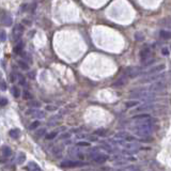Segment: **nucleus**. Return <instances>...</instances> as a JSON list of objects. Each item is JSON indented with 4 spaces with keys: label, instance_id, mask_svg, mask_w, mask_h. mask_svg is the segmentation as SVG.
<instances>
[{
    "label": "nucleus",
    "instance_id": "1",
    "mask_svg": "<svg viewBox=\"0 0 171 171\" xmlns=\"http://www.w3.org/2000/svg\"><path fill=\"white\" fill-rule=\"evenodd\" d=\"M156 122H157L156 119L148 118V119H146V121L143 120L142 123L134 126L133 130L137 136H140V137H148V136H150L152 133H154L156 130V128H157V126L154 125Z\"/></svg>",
    "mask_w": 171,
    "mask_h": 171
},
{
    "label": "nucleus",
    "instance_id": "2",
    "mask_svg": "<svg viewBox=\"0 0 171 171\" xmlns=\"http://www.w3.org/2000/svg\"><path fill=\"white\" fill-rule=\"evenodd\" d=\"M167 88V82L164 81L163 79L161 80H157V81H154V84H151V87L149 88V91L153 92V93H156V94H158V93H161V91H165Z\"/></svg>",
    "mask_w": 171,
    "mask_h": 171
},
{
    "label": "nucleus",
    "instance_id": "3",
    "mask_svg": "<svg viewBox=\"0 0 171 171\" xmlns=\"http://www.w3.org/2000/svg\"><path fill=\"white\" fill-rule=\"evenodd\" d=\"M167 73H163V74H159V75H149L148 77L146 78H142V79L139 80V84H148V82H153V81H157V80H161V79H165V77L167 76Z\"/></svg>",
    "mask_w": 171,
    "mask_h": 171
},
{
    "label": "nucleus",
    "instance_id": "4",
    "mask_svg": "<svg viewBox=\"0 0 171 171\" xmlns=\"http://www.w3.org/2000/svg\"><path fill=\"white\" fill-rule=\"evenodd\" d=\"M157 107L156 104H151V103H146V104H142L141 106L137 107L133 113H147V111H150V110H153Z\"/></svg>",
    "mask_w": 171,
    "mask_h": 171
},
{
    "label": "nucleus",
    "instance_id": "5",
    "mask_svg": "<svg viewBox=\"0 0 171 171\" xmlns=\"http://www.w3.org/2000/svg\"><path fill=\"white\" fill-rule=\"evenodd\" d=\"M165 67H166L165 64H158V65H155V67L149 69L148 71H142L141 75H146V76L154 75V74H156V73H158V72H161L163 70H165Z\"/></svg>",
    "mask_w": 171,
    "mask_h": 171
},
{
    "label": "nucleus",
    "instance_id": "6",
    "mask_svg": "<svg viewBox=\"0 0 171 171\" xmlns=\"http://www.w3.org/2000/svg\"><path fill=\"white\" fill-rule=\"evenodd\" d=\"M1 24H2L3 26H7V27H10L13 24L12 16H11L9 13H5L4 11L1 12Z\"/></svg>",
    "mask_w": 171,
    "mask_h": 171
},
{
    "label": "nucleus",
    "instance_id": "7",
    "mask_svg": "<svg viewBox=\"0 0 171 171\" xmlns=\"http://www.w3.org/2000/svg\"><path fill=\"white\" fill-rule=\"evenodd\" d=\"M108 159V156L105 153H95L92 155V161L97 164H104Z\"/></svg>",
    "mask_w": 171,
    "mask_h": 171
},
{
    "label": "nucleus",
    "instance_id": "8",
    "mask_svg": "<svg viewBox=\"0 0 171 171\" xmlns=\"http://www.w3.org/2000/svg\"><path fill=\"white\" fill-rule=\"evenodd\" d=\"M24 27L21 25H16L15 27H14V29H13V36H14V38H15L16 41H18L19 38H21V36L24 34Z\"/></svg>",
    "mask_w": 171,
    "mask_h": 171
},
{
    "label": "nucleus",
    "instance_id": "9",
    "mask_svg": "<svg viewBox=\"0 0 171 171\" xmlns=\"http://www.w3.org/2000/svg\"><path fill=\"white\" fill-rule=\"evenodd\" d=\"M128 82V79H127V76H122L120 78H118L113 84H111V87L113 88H122L124 87L126 84Z\"/></svg>",
    "mask_w": 171,
    "mask_h": 171
},
{
    "label": "nucleus",
    "instance_id": "10",
    "mask_svg": "<svg viewBox=\"0 0 171 171\" xmlns=\"http://www.w3.org/2000/svg\"><path fill=\"white\" fill-rule=\"evenodd\" d=\"M115 138H120V139H124V140H126V141H135L136 140V138L134 137V136H132V135H130L128 133H126V132H120V133H118V134H115Z\"/></svg>",
    "mask_w": 171,
    "mask_h": 171
},
{
    "label": "nucleus",
    "instance_id": "11",
    "mask_svg": "<svg viewBox=\"0 0 171 171\" xmlns=\"http://www.w3.org/2000/svg\"><path fill=\"white\" fill-rule=\"evenodd\" d=\"M151 55H152V51H151V49L149 48V47H146V48L141 49V51H140V60L142 62L148 61L149 59H150Z\"/></svg>",
    "mask_w": 171,
    "mask_h": 171
},
{
    "label": "nucleus",
    "instance_id": "12",
    "mask_svg": "<svg viewBox=\"0 0 171 171\" xmlns=\"http://www.w3.org/2000/svg\"><path fill=\"white\" fill-rule=\"evenodd\" d=\"M84 164L82 161H62L61 164V167H80V166H84Z\"/></svg>",
    "mask_w": 171,
    "mask_h": 171
},
{
    "label": "nucleus",
    "instance_id": "13",
    "mask_svg": "<svg viewBox=\"0 0 171 171\" xmlns=\"http://www.w3.org/2000/svg\"><path fill=\"white\" fill-rule=\"evenodd\" d=\"M27 115H31L32 118H44L45 117V113L44 111H41V110H36L33 109H29L27 110Z\"/></svg>",
    "mask_w": 171,
    "mask_h": 171
},
{
    "label": "nucleus",
    "instance_id": "14",
    "mask_svg": "<svg viewBox=\"0 0 171 171\" xmlns=\"http://www.w3.org/2000/svg\"><path fill=\"white\" fill-rule=\"evenodd\" d=\"M9 135L13 139H18V138L21 137V130L19 128H13V130H11L9 132Z\"/></svg>",
    "mask_w": 171,
    "mask_h": 171
},
{
    "label": "nucleus",
    "instance_id": "15",
    "mask_svg": "<svg viewBox=\"0 0 171 171\" xmlns=\"http://www.w3.org/2000/svg\"><path fill=\"white\" fill-rule=\"evenodd\" d=\"M1 153H2V156L3 157H10L11 155H12V150H11L10 147L8 146H3L2 149H1Z\"/></svg>",
    "mask_w": 171,
    "mask_h": 171
},
{
    "label": "nucleus",
    "instance_id": "16",
    "mask_svg": "<svg viewBox=\"0 0 171 171\" xmlns=\"http://www.w3.org/2000/svg\"><path fill=\"white\" fill-rule=\"evenodd\" d=\"M23 49H24V42L23 41H18L16 46L14 47V53L15 54H21L23 53Z\"/></svg>",
    "mask_w": 171,
    "mask_h": 171
},
{
    "label": "nucleus",
    "instance_id": "17",
    "mask_svg": "<svg viewBox=\"0 0 171 171\" xmlns=\"http://www.w3.org/2000/svg\"><path fill=\"white\" fill-rule=\"evenodd\" d=\"M159 25L167 27V28H171V17H165L161 21H159Z\"/></svg>",
    "mask_w": 171,
    "mask_h": 171
},
{
    "label": "nucleus",
    "instance_id": "18",
    "mask_svg": "<svg viewBox=\"0 0 171 171\" xmlns=\"http://www.w3.org/2000/svg\"><path fill=\"white\" fill-rule=\"evenodd\" d=\"M148 118H151V115L149 113H138L133 117V120H146Z\"/></svg>",
    "mask_w": 171,
    "mask_h": 171
},
{
    "label": "nucleus",
    "instance_id": "19",
    "mask_svg": "<svg viewBox=\"0 0 171 171\" xmlns=\"http://www.w3.org/2000/svg\"><path fill=\"white\" fill-rule=\"evenodd\" d=\"M159 36H161V38H165V40H170V38H171V31L161 30V31H159Z\"/></svg>",
    "mask_w": 171,
    "mask_h": 171
},
{
    "label": "nucleus",
    "instance_id": "20",
    "mask_svg": "<svg viewBox=\"0 0 171 171\" xmlns=\"http://www.w3.org/2000/svg\"><path fill=\"white\" fill-rule=\"evenodd\" d=\"M26 161V154L23 153V152H21V153H18L17 157H16V163L18 164V165H21V164H24Z\"/></svg>",
    "mask_w": 171,
    "mask_h": 171
},
{
    "label": "nucleus",
    "instance_id": "21",
    "mask_svg": "<svg viewBox=\"0 0 171 171\" xmlns=\"http://www.w3.org/2000/svg\"><path fill=\"white\" fill-rule=\"evenodd\" d=\"M28 169L33 171H41V167L38 166L36 163H34V161H30V163L28 164Z\"/></svg>",
    "mask_w": 171,
    "mask_h": 171
},
{
    "label": "nucleus",
    "instance_id": "22",
    "mask_svg": "<svg viewBox=\"0 0 171 171\" xmlns=\"http://www.w3.org/2000/svg\"><path fill=\"white\" fill-rule=\"evenodd\" d=\"M17 64L18 67H21V70H25V71H28L29 70V64L27 63V61H24V60H18L17 61Z\"/></svg>",
    "mask_w": 171,
    "mask_h": 171
},
{
    "label": "nucleus",
    "instance_id": "23",
    "mask_svg": "<svg viewBox=\"0 0 171 171\" xmlns=\"http://www.w3.org/2000/svg\"><path fill=\"white\" fill-rule=\"evenodd\" d=\"M138 104H140V102L137 100H130V101H127L125 103V106L127 108H132V107H136Z\"/></svg>",
    "mask_w": 171,
    "mask_h": 171
},
{
    "label": "nucleus",
    "instance_id": "24",
    "mask_svg": "<svg viewBox=\"0 0 171 171\" xmlns=\"http://www.w3.org/2000/svg\"><path fill=\"white\" fill-rule=\"evenodd\" d=\"M62 151H63V146H56L53 148V153H54V155L60 156Z\"/></svg>",
    "mask_w": 171,
    "mask_h": 171
},
{
    "label": "nucleus",
    "instance_id": "25",
    "mask_svg": "<svg viewBox=\"0 0 171 171\" xmlns=\"http://www.w3.org/2000/svg\"><path fill=\"white\" fill-rule=\"evenodd\" d=\"M46 134V128H38V130H36L34 135L38 138H42V136H44Z\"/></svg>",
    "mask_w": 171,
    "mask_h": 171
},
{
    "label": "nucleus",
    "instance_id": "26",
    "mask_svg": "<svg viewBox=\"0 0 171 171\" xmlns=\"http://www.w3.org/2000/svg\"><path fill=\"white\" fill-rule=\"evenodd\" d=\"M11 92H12V95L14 97H19V95H21V91H19V89H18L17 87H12L11 88Z\"/></svg>",
    "mask_w": 171,
    "mask_h": 171
},
{
    "label": "nucleus",
    "instance_id": "27",
    "mask_svg": "<svg viewBox=\"0 0 171 171\" xmlns=\"http://www.w3.org/2000/svg\"><path fill=\"white\" fill-rule=\"evenodd\" d=\"M28 106L31 108H38L41 106V103L38 102V101H31V102L28 103Z\"/></svg>",
    "mask_w": 171,
    "mask_h": 171
},
{
    "label": "nucleus",
    "instance_id": "28",
    "mask_svg": "<svg viewBox=\"0 0 171 171\" xmlns=\"http://www.w3.org/2000/svg\"><path fill=\"white\" fill-rule=\"evenodd\" d=\"M17 81L21 86H25L26 84V78L21 74H17Z\"/></svg>",
    "mask_w": 171,
    "mask_h": 171
},
{
    "label": "nucleus",
    "instance_id": "29",
    "mask_svg": "<svg viewBox=\"0 0 171 171\" xmlns=\"http://www.w3.org/2000/svg\"><path fill=\"white\" fill-rule=\"evenodd\" d=\"M23 97L25 98V100H31V98H33V95L31 94L29 91L25 90V91H24V93H23Z\"/></svg>",
    "mask_w": 171,
    "mask_h": 171
},
{
    "label": "nucleus",
    "instance_id": "30",
    "mask_svg": "<svg viewBox=\"0 0 171 171\" xmlns=\"http://www.w3.org/2000/svg\"><path fill=\"white\" fill-rule=\"evenodd\" d=\"M57 135H58L57 132H51V133H49V134L46 135V139H47V140H53L54 138L57 137Z\"/></svg>",
    "mask_w": 171,
    "mask_h": 171
},
{
    "label": "nucleus",
    "instance_id": "31",
    "mask_svg": "<svg viewBox=\"0 0 171 171\" xmlns=\"http://www.w3.org/2000/svg\"><path fill=\"white\" fill-rule=\"evenodd\" d=\"M40 124H41V123H40V121H34V122L30 125V127H29V128H30L31 130H36V128H38V126H40Z\"/></svg>",
    "mask_w": 171,
    "mask_h": 171
},
{
    "label": "nucleus",
    "instance_id": "32",
    "mask_svg": "<svg viewBox=\"0 0 171 171\" xmlns=\"http://www.w3.org/2000/svg\"><path fill=\"white\" fill-rule=\"evenodd\" d=\"M95 135H98V136H104L105 134H106V130H104V128H100V130H97L94 132Z\"/></svg>",
    "mask_w": 171,
    "mask_h": 171
},
{
    "label": "nucleus",
    "instance_id": "33",
    "mask_svg": "<svg viewBox=\"0 0 171 171\" xmlns=\"http://www.w3.org/2000/svg\"><path fill=\"white\" fill-rule=\"evenodd\" d=\"M21 56H23V58L25 59V60H27V62H32L31 61V57L29 56L26 51H23V53H21Z\"/></svg>",
    "mask_w": 171,
    "mask_h": 171
},
{
    "label": "nucleus",
    "instance_id": "34",
    "mask_svg": "<svg viewBox=\"0 0 171 171\" xmlns=\"http://www.w3.org/2000/svg\"><path fill=\"white\" fill-rule=\"evenodd\" d=\"M77 147H90V143L87 141H81V142H77L76 143Z\"/></svg>",
    "mask_w": 171,
    "mask_h": 171
},
{
    "label": "nucleus",
    "instance_id": "35",
    "mask_svg": "<svg viewBox=\"0 0 171 171\" xmlns=\"http://www.w3.org/2000/svg\"><path fill=\"white\" fill-rule=\"evenodd\" d=\"M8 103H9V101H8V98H5V97H1V100H0V105L1 106H5V105H8Z\"/></svg>",
    "mask_w": 171,
    "mask_h": 171
},
{
    "label": "nucleus",
    "instance_id": "36",
    "mask_svg": "<svg viewBox=\"0 0 171 171\" xmlns=\"http://www.w3.org/2000/svg\"><path fill=\"white\" fill-rule=\"evenodd\" d=\"M135 38L137 41H142L143 38H144V36H142L141 33H136L135 34Z\"/></svg>",
    "mask_w": 171,
    "mask_h": 171
},
{
    "label": "nucleus",
    "instance_id": "37",
    "mask_svg": "<svg viewBox=\"0 0 171 171\" xmlns=\"http://www.w3.org/2000/svg\"><path fill=\"white\" fill-rule=\"evenodd\" d=\"M154 62H155V59H149L147 62H143V64H144V67H148V65L154 63Z\"/></svg>",
    "mask_w": 171,
    "mask_h": 171
},
{
    "label": "nucleus",
    "instance_id": "38",
    "mask_svg": "<svg viewBox=\"0 0 171 171\" xmlns=\"http://www.w3.org/2000/svg\"><path fill=\"white\" fill-rule=\"evenodd\" d=\"M5 38H7V33H5L3 30H1V36H0V40H1V42H4Z\"/></svg>",
    "mask_w": 171,
    "mask_h": 171
},
{
    "label": "nucleus",
    "instance_id": "39",
    "mask_svg": "<svg viewBox=\"0 0 171 171\" xmlns=\"http://www.w3.org/2000/svg\"><path fill=\"white\" fill-rule=\"evenodd\" d=\"M70 136H71L70 133H64L63 135L60 136V139H67V138H70Z\"/></svg>",
    "mask_w": 171,
    "mask_h": 171
},
{
    "label": "nucleus",
    "instance_id": "40",
    "mask_svg": "<svg viewBox=\"0 0 171 171\" xmlns=\"http://www.w3.org/2000/svg\"><path fill=\"white\" fill-rule=\"evenodd\" d=\"M1 90H2V91L7 90V84H5V81L2 79H1Z\"/></svg>",
    "mask_w": 171,
    "mask_h": 171
},
{
    "label": "nucleus",
    "instance_id": "41",
    "mask_svg": "<svg viewBox=\"0 0 171 171\" xmlns=\"http://www.w3.org/2000/svg\"><path fill=\"white\" fill-rule=\"evenodd\" d=\"M125 170H138V168L136 166H130V167H126Z\"/></svg>",
    "mask_w": 171,
    "mask_h": 171
},
{
    "label": "nucleus",
    "instance_id": "42",
    "mask_svg": "<svg viewBox=\"0 0 171 171\" xmlns=\"http://www.w3.org/2000/svg\"><path fill=\"white\" fill-rule=\"evenodd\" d=\"M46 109L47 110H56L57 108L54 107V106H46Z\"/></svg>",
    "mask_w": 171,
    "mask_h": 171
},
{
    "label": "nucleus",
    "instance_id": "43",
    "mask_svg": "<svg viewBox=\"0 0 171 171\" xmlns=\"http://www.w3.org/2000/svg\"><path fill=\"white\" fill-rule=\"evenodd\" d=\"M163 54L165 55V56H167V55H168V49H167V48H163Z\"/></svg>",
    "mask_w": 171,
    "mask_h": 171
}]
</instances>
